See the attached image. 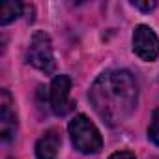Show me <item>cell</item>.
<instances>
[{
  "instance_id": "obj_1",
  "label": "cell",
  "mask_w": 159,
  "mask_h": 159,
  "mask_svg": "<svg viewBox=\"0 0 159 159\" xmlns=\"http://www.w3.org/2000/svg\"><path fill=\"white\" fill-rule=\"evenodd\" d=\"M88 98L96 114L107 125H118L133 114L139 86L127 69H107L90 86Z\"/></svg>"
},
{
  "instance_id": "obj_2",
  "label": "cell",
  "mask_w": 159,
  "mask_h": 159,
  "mask_svg": "<svg viewBox=\"0 0 159 159\" xmlns=\"http://www.w3.org/2000/svg\"><path fill=\"white\" fill-rule=\"evenodd\" d=\"M67 131H69L75 150H79L81 153H98L103 148V139H101L99 129L84 114H77L69 122Z\"/></svg>"
},
{
  "instance_id": "obj_3",
  "label": "cell",
  "mask_w": 159,
  "mask_h": 159,
  "mask_svg": "<svg viewBox=\"0 0 159 159\" xmlns=\"http://www.w3.org/2000/svg\"><path fill=\"white\" fill-rule=\"evenodd\" d=\"M28 62L43 71V73H54L56 69V62H54V52H52V43L47 32L38 30L34 32L32 39H30V47H28V54H26Z\"/></svg>"
},
{
  "instance_id": "obj_4",
  "label": "cell",
  "mask_w": 159,
  "mask_h": 159,
  "mask_svg": "<svg viewBox=\"0 0 159 159\" xmlns=\"http://www.w3.org/2000/svg\"><path fill=\"white\" fill-rule=\"evenodd\" d=\"M69 92H71V79L67 75H56L49 90V105L56 116H66L73 109Z\"/></svg>"
},
{
  "instance_id": "obj_5",
  "label": "cell",
  "mask_w": 159,
  "mask_h": 159,
  "mask_svg": "<svg viewBox=\"0 0 159 159\" xmlns=\"http://www.w3.org/2000/svg\"><path fill=\"white\" fill-rule=\"evenodd\" d=\"M133 51L144 62H153L159 56V38L157 34L146 26L139 25L133 32Z\"/></svg>"
},
{
  "instance_id": "obj_6",
  "label": "cell",
  "mask_w": 159,
  "mask_h": 159,
  "mask_svg": "<svg viewBox=\"0 0 159 159\" xmlns=\"http://www.w3.org/2000/svg\"><path fill=\"white\" fill-rule=\"evenodd\" d=\"M17 111H15V99L10 94L8 88L0 92V137L4 142H10L17 133Z\"/></svg>"
},
{
  "instance_id": "obj_7",
  "label": "cell",
  "mask_w": 159,
  "mask_h": 159,
  "mask_svg": "<svg viewBox=\"0 0 159 159\" xmlns=\"http://www.w3.org/2000/svg\"><path fill=\"white\" fill-rule=\"evenodd\" d=\"M60 142H62L60 133L56 129H47L36 142V157L38 159H56Z\"/></svg>"
},
{
  "instance_id": "obj_8",
  "label": "cell",
  "mask_w": 159,
  "mask_h": 159,
  "mask_svg": "<svg viewBox=\"0 0 159 159\" xmlns=\"http://www.w3.org/2000/svg\"><path fill=\"white\" fill-rule=\"evenodd\" d=\"M25 4L21 2H4L0 6V25H10L11 21H15L19 15H23Z\"/></svg>"
},
{
  "instance_id": "obj_9",
  "label": "cell",
  "mask_w": 159,
  "mask_h": 159,
  "mask_svg": "<svg viewBox=\"0 0 159 159\" xmlns=\"http://www.w3.org/2000/svg\"><path fill=\"white\" fill-rule=\"evenodd\" d=\"M148 139L155 146H159V109H155L152 114V124L148 127Z\"/></svg>"
},
{
  "instance_id": "obj_10",
  "label": "cell",
  "mask_w": 159,
  "mask_h": 159,
  "mask_svg": "<svg viewBox=\"0 0 159 159\" xmlns=\"http://www.w3.org/2000/svg\"><path fill=\"white\" fill-rule=\"evenodd\" d=\"M131 6L140 10V11H152V10L157 8V2L155 0H152V2H139V0H135V2H131Z\"/></svg>"
},
{
  "instance_id": "obj_11",
  "label": "cell",
  "mask_w": 159,
  "mask_h": 159,
  "mask_svg": "<svg viewBox=\"0 0 159 159\" xmlns=\"http://www.w3.org/2000/svg\"><path fill=\"white\" fill-rule=\"evenodd\" d=\"M109 159H137V157H135V153L129 152V150H120V152H114Z\"/></svg>"
}]
</instances>
